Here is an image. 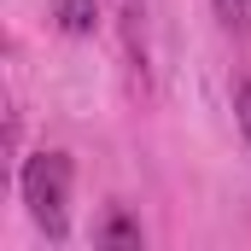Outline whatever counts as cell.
<instances>
[{"instance_id":"1","label":"cell","mask_w":251,"mask_h":251,"mask_svg":"<svg viewBox=\"0 0 251 251\" xmlns=\"http://www.w3.org/2000/svg\"><path fill=\"white\" fill-rule=\"evenodd\" d=\"M18 187H24V204H29L35 228H41L47 240H64V228H70V158H64V152H35V158H24Z\"/></svg>"},{"instance_id":"2","label":"cell","mask_w":251,"mask_h":251,"mask_svg":"<svg viewBox=\"0 0 251 251\" xmlns=\"http://www.w3.org/2000/svg\"><path fill=\"white\" fill-rule=\"evenodd\" d=\"M53 24H59L64 35H94L100 6H94V0H53Z\"/></svg>"},{"instance_id":"3","label":"cell","mask_w":251,"mask_h":251,"mask_svg":"<svg viewBox=\"0 0 251 251\" xmlns=\"http://www.w3.org/2000/svg\"><path fill=\"white\" fill-rule=\"evenodd\" d=\"M210 6H216V24L228 35H246L251 29V0H210Z\"/></svg>"},{"instance_id":"4","label":"cell","mask_w":251,"mask_h":251,"mask_svg":"<svg viewBox=\"0 0 251 251\" xmlns=\"http://www.w3.org/2000/svg\"><path fill=\"white\" fill-rule=\"evenodd\" d=\"M234 117H240V134H246V146H251V64H246V76L234 82Z\"/></svg>"},{"instance_id":"5","label":"cell","mask_w":251,"mask_h":251,"mask_svg":"<svg viewBox=\"0 0 251 251\" xmlns=\"http://www.w3.org/2000/svg\"><path fill=\"white\" fill-rule=\"evenodd\" d=\"M100 246H140V228H134L128 216H111V222L100 228Z\"/></svg>"}]
</instances>
